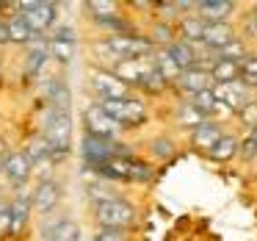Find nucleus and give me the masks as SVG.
Returning a JSON list of instances; mask_svg holds the SVG:
<instances>
[{"instance_id":"8","label":"nucleus","mask_w":257,"mask_h":241,"mask_svg":"<svg viewBox=\"0 0 257 241\" xmlns=\"http://www.w3.org/2000/svg\"><path fill=\"white\" fill-rule=\"evenodd\" d=\"M155 69V64L150 61V58H124V61H116V78L119 81H133V84H141V81L147 78V75Z\"/></svg>"},{"instance_id":"14","label":"nucleus","mask_w":257,"mask_h":241,"mask_svg":"<svg viewBox=\"0 0 257 241\" xmlns=\"http://www.w3.org/2000/svg\"><path fill=\"white\" fill-rule=\"evenodd\" d=\"M177 84L183 86L185 92H191V95H199V92H210L213 89V78L210 72H205V69H185V72H180Z\"/></svg>"},{"instance_id":"18","label":"nucleus","mask_w":257,"mask_h":241,"mask_svg":"<svg viewBox=\"0 0 257 241\" xmlns=\"http://www.w3.org/2000/svg\"><path fill=\"white\" fill-rule=\"evenodd\" d=\"M166 53H169V58L177 64L180 72H185V69H194V61H196L194 45H188V42H172V45L166 47Z\"/></svg>"},{"instance_id":"6","label":"nucleus","mask_w":257,"mask_h":241,"mask_svg":"<svg viewBox=\"0 0 257 241\" xmlns=\"http://www.w3.org/2000/svg\"><path fill=\"white\" fill-rule=\"evenodd\" d=\"M20 17L28 23L34 34H42L56 20V6L53 3H20Z\"/></svg>"},{"instance_id":"9","label":"nucleus","mask_w":257,"mask_h":241,"mask_svg":"<svg viewBox=\"0 0 257 241\" xmlns=\"http://www.w3.org/2000/svg\"><path fill=\"white\" fill-rule=\"evenodd\" d=\"M58 202H61V186L53 183V180H42V183L36 186L34 197H31V205L39 213H50Z\"/></svg>"},{"instance_id":"10","label":"nucleus","mask_w":257,"mask_h":241,"mask_svg":"<svg viewBox=\"0 0 257 241\" xmlns=\"http://www.w3.org/2000/svg\"><path fill=\"white\" fill-rule=\"evenodd\" d=\"M91 81H94V92L102 97V100L127 97V84L119 81L113 72H94V75H91Z\"/></svg>"},{"instance_id":"26","label":"nucleus","mask_w":257,"mask_h":241,"mask_svg":"<svg viewBox=\"0 0 257 241\" xmlns=\"http://www.w3.org/2000/svg\"><path fill=\"white\" fill-rule=\"evenodd\" d=\"M240 81L249 89H257V56H249L240 61Z\"/></svg>"},{"instance_id":"1","label":"nucleus","mask_w":257,"mask_h":241,"mask_svg":"<svg viewBox=\"0 0 257 241\" xmlns=\"http://www.w3.org/2000/svg\"><path fill=\"white\" fill-rule=\"evenodd\" d=\"M69 133H72L69 114L50 108V114H47V119H45V136H42V139L47 141L50 155L56 158V161H61L64 155H69Z\"/></svg>"},{"instance_id":"20","label":"nucleus","mask_w":257,"mask_h":241,"mask_svg":"<svg viewBox=\"0 0 257 241\" xmlns=\"http://www.w3.org/2000/svg\"><path fill=\"white\" fill-rule=\"evenodd\" d=\"M80 230L72 219H61V222H53L50 227H45V241H78Z\"/></svg>"},{"instance_id":"24","label":"nucleus","mask_w":257,"mask_h":241,"mask_svg":"<svg viewBox=\"0 0 257 241\" xmlns=\"http://www.w3.org/2000/svg\"><path fill=\"white\" fill-rule=\"evenodd\" d=\"M207 155H210L213 161H229V158L238 155V139H232V136H221V139L216 141V147H213Z\"/></svg>"},{"instance_id":"27","label":"nucleus","mask_w":257,"mask_h":241,"mask_svg":"<svg viewBox=\"0 0 257 241\" xmlns=\"http://www.w3.org/2000/svg\"><path fill=\"white\" fill-rule=\"evenodd\" d=\"M47 56H50L47 45H36V47H31V56H28V69H31V72H39V69L45 67Z\"/></svg>"},{"instance_id":"22","label":"nucleus","mask_w":257,"mask_h":241,"mask_svg":"<svg viewBox=\"0 0 257 241\" xmlns=\"http://www.w3.org/2000/svg\"><path fill=\"white\" fill-rule=\"evenodd\" d=\"M28 211H31V200H23V197H17V200L9 205V233H20V230L25 227Z\"/></svg>"},{"instance_id":"28","label":"nucleus","mask_w":257,"mask_h":241,"mask_svg":"<svg viewBox=\"0 0 257 241\" xmlns=\"http://www.w3.org/2000/svg\"><path fill=\"white\" fill-rule=\"evenodd\" d=\"M25 155H28V161H31V164H34V161H42V158H47V155H50V147H47V141L39 136V139H34V141L28 144Z\"/></svg>"},{"instance_id":"16","label":"nucleus","mask_w":257,"mask_h":241,"mask_svg":"<svg viewBox=\"0 0 257 241\" xmlns=\"http://www.w3.org/2000/svg\"><path fill=\"white\" fill-rule=\"evenodd\" d=\"M194 144L199 147V150H205V152H210L213 147H216V141L221 139V128H218L216 122H210V119H205V122H199V125H194Z\"/></svg>"},{"instance_id":"36","label":"nucleus","mask_w":257,"mask_h":241,"mask_svg":"<svg viewBox=\"0 0 257 241\" xmlns=\"http://www.w3.org/2000/svg\"><path fill=\"white\" fill-rule=\"evenodd\" d=\"M254 20H257V12H254Z\"/></svg>"},{"instance_id":"13","label":"nucleus","mask_w":257,"mask_h":241,"mask_svg":"<svg viewBox=\"0 0 257 241\" xmlns=\"http://www.w3.org/2000/svg\"><path fill=\"white\" fill-rule=\"evenodd\" d=\"M47 50H50L61 64H67L75 53V31L72 28H58L56 34H53V39L47 42Z\"/></svg>"},{"instance_id":"21","label":"nucleus","mask_w":257,"mask_h":241,"mask_svg":"<svg viewBox=\"0 0 257 241\" xmlns=\"http://www.w3.org/2000/svg\"><path fill=\"white\" fill-rule=\"evenodd\" d=\"M191 108H194V111L199 114L202 119L216 117V114H221V111H224L221 100H218V97L213 95V89H210V92H199V95H194V103H191Z\"/></svg>"},{"instance_id":"7","label":"nucleus","mask_w":257,"mask_h":241,"mask_svg":"<svg viewBox=\"0 0 257 241\" xmlns=\"http://www.w3.org/2000/svg\"><path fill=\"white\" fill-rule=\"evenodd\" d=\"M249 86H243L240 81H232V84H224V86H213V95L221 100V106L232 108V111H243L249 106Z\"/></svg>"},{"instance_id":"33","label":"nucleus","mask_w":257,"mask_h":241,"mask_svg":"<svg viewBox=\"0 0 257 241\" xmlns=\"http://www.w3.org/2000/svg\"><path fill=\"white\" fill-rule=\"evenodd\" d=\"M9 42V28H6V23H0V45H6Z\"/></svg>"},{"instance_id":"11","label":"nucleus","mask_w":257,"mask_h":241,"mask_svg":"<svg viewBox=\"0 0 257 241\" xmlns=\"http://www.w3.org/2000/svg\"><path fill=\"white\" fill-rule=\"evenodd\" d=\"M31 167H34V164L28 161L25 150H14L3 158V172H6L9 178H12V183H17V186L31 178Z\"/></svg>"},{"instance_id":"17","label":"nucleus","mask_w":257,"mask_h":241,"mask_svg":"<svg viewBox=\"0 0 257 241\" xmlns=\"http://www.w3.org/2000/svg\"><path fill=\"white\" fill-rule=\"evenodd\" d=\"M45 97L50 100V106L56 108V111H67L69 114V100H72V95H69V89H67V84H64V81H58V78L47 81Z\"/></svg>"},{"instance_id":"31","label":"nucleus","mask_w":257,"mask_h":241,"mask_svg":"<svg viewBox=\"0 0 257 241\" xmlns=\"http://www.w3.org/2000/svg\"><path fill=\"white\" fill-rule=\"evenodd\" d=\"M89 12L97 14V20H100V23H105V20L113 14V3H89Z\"/></svg>"},{"instance_id":"32","label":"nucleus","mask_w":257,"mask_h":241,"mask_svg":"<svg viewBox=\"0 0 257 241\" xmlns=\"http://www.w3.org/2000/svg\"><path fill=\"white\" fill-rule=\"evenodd\" d=\"M94 241H130V238H127L124 230H102Z\"/></svg>"},{"instance_id":"29","label":"nucleus","mask_w":257,"mask_h":241,"mask_svg":"<svg viewBox=\"0 0 257 241\" xmlns=\"http://www.w3.org/2000/svg\"><path fill=\"white\" fill-rule=\"evenodd\" d=\"M238 152L246 158V161L257 155V128H251V130H249V136L243 139V144H238Z\"/></svg>"},{"instance_id":"34","label":"nucleus","mask_w":257,"mask_h":241,"mask_svg":"<svg viewBox=\"0 0 257 241\" xmlns=\"http://www.w3.org/2000/svg\"><path fill=\"white\" fill-rule=\"evenodd\" d=\"M3 152H6V141L0 139V158H3Z\"/></svg>"},{"instance_id":"25","label":"nucleus","mask_w":257,"mask_h":241,"mask_svg":"<svg viewBox=\"0 0 257 241\" xmlns=\"http://www.w3.org/2000/svg\"><path fill=\"white\" fill-rule=\"evenodd\" d=\"M202 31H205V23L199 17H183L180 20V34H183V42L194 45V42H202Z\"/></svg>"},{"instance_id":"19","label":"nucleus","mask_w":257,"mask_h":241,"mask_svg":"<svg viewBox=\"0 0 257 241\" xmlns=\"http://www.w3.org/2000/svg\"><path fill=\"white\" fill-rule=\"evenodd\" d=\"M210 78L213 86H224V84H232V81L240 78V61H227V58H218L210 69Z\"/></svg>"},{"instance_id":"5","label":"nucleus","mask_w":257,"mask_h":241,"mask_svg":"<svg viewBox=\"0 0 257 241\" xmlns=\"http://www.w3.org/2000/svg\"><path fill=\"white\" fill-rule=\"evenodd\" d=\"M83 122H86V136H94V139H105V141H113L116 139V130L119 125L102 111L100 106H91L86 108L83 114Z\"/></svg>"},{"instance_id":"35","label":"nucleus","mask_w":257,"mask_h":241,"mask_svg":"<svg viewBox=\"0 0 257 241\" xmlns=\"http://www.w3.org/2000/svg\"><path fill=\"white\" fill-rule=\"evenodd\" d=\"M0 172H3V158H0Z\"/></svg>"},{"instance_id":"2","label":"nucleus","mask_w":257,"mask_h":241,"mask_svg":"<svg viewBox=\"0 0 257 241\" xmlns=\"http://www.w3.org/2000/svg\"><path fill=\"white\" fill-rule=\"evenodd\" d=\"M97 222L102 224V230H124L136 222V208L119 197L97 202Z\"/></svg>"},{"instance_id":"12","label":"nucleus","mask_w":257,"mask_h":241,"mask_svg":"<svg viewBox=\"0 0 257 241\" xmlns=\"http://www.w3.org/2000/svg\"><path fill=\"white\" fill-rule=\"evenodd\" d=\"M199 14H202V23L205 25H213V23H227V17L232 14L235 3L232 0H202L199 6Z\"/></svg>"},{"instance_id":"23","label":"nucleus","mask_w":257,"mask_h":241,"mask_svg":"<svg viewBox=\"0 0 257 241\" xmlns=\"http://www.w3.org/2000/svg\"><path fill=\"white\" fill-rule=\"evenodd\" d=\"M6 28H9V42H17V45H25V42H31V39H36V34L28 28V23H25L20 14H14L12 20L6 23Z\"/></svg>"},{"instance_id":"3","label":"nucleus","mask_w":257,"mask_h":241,"mask_svg":"<svg viewBox=\"0 0 257 241\" xmlns=\"http://www.w3.org/2000/svg\"><path fill=\"white\" fill-rule=\"evenodd\" d=\"M102 111L113 119L116 125H141L147 119V108L141 100H133V97H116V100H102Z\"/></svg>"},{"instance_id":"15","label":"nucleus","mask_w":257,"mask_h":241,"mask_svg":"<svg viewBox=\"0 0 257 241\" xmlns=\"http://www.w3.org/2000/svg\"><path fill=\"white\" fill-rule=\"evenodd\" d=\"M202 42H205L207 47H216V50H221V47H227L229 42H235V31L229 28V23L205 25V31H202Z\"/></svg>"},{"instance_id":"30","label":"nucleus","mask_w":257,"mask_h":241,"mask_svg":"<svg viewBox=\"0 0 257 241\" xmlns=\"http://www.w3.org/2000/svg\"><path fill=\"white\" fill-rule=\"evenodd\" d=\"M152 152H155V158H172L174 155V141H169V139H155L152 141Z\"/></svg>"},{"instance_id":"4","label":"nucleus","mask_w":257,"mask_h":241,"mask_svg":"<svg viewBox=\"0 0 257 241\" xmlns=\"http://www.w3.org/2000/svg\"><path fill=\"white\" fill-rule=\"evenodd\" d=\"M113 155H127V147L113 144V141H105V139H94V136H83V158L89 164V169L111 161Z\"/></svg>"}]
</instances>
